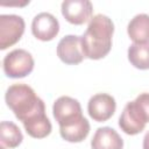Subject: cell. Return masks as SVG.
I'll list each match as a JSON object with an SVG mask.
<instances>
[{"label": "cell", "instance_id": "5bb4252c", "mask_svg": "<svg viewBox=\"0 0 149 149\" xmlns=\"http://www.w3.org/2000/svg\"><path fill=\"white\" fill-rule=\"evenodd\" d=\"M128 61L136 69H149V43H133L128 48Z\"/></svg>", "mask_w": 149, "mask_h": 149}, {"label": "cell", "instance_id": "7a4b0ae2", "mask_svg": "<svg viewBox=\"0 0 149 149\" xmlns=\"http://www.w3.org/2000/svg\"><path fill=\"white\" fill-rule=\"evenodd\" d=\"M5 99L7 106L23 125L45 115L44 101L36 95L35 91L29 85H10L6 91Z\"/></svg>", "mask_w": 149, "mask_h": 149}, {"label": "cell", "instance_id": "7c38bea8", "mask_svg": "<svg viewBox=\"0 0 149 149\" xmlns=\"http://www.w3.org/2000/svg\"><path fill=\"white\" fill-rule=\"evenodd\" d=\"M127 33L134 43H149V15H135L127 26Z\"/></svg>", "mask_w": 149, "mask_h": 149}, {"label": "cell", "instance_id": "52a82bcc", "mask_svg": "<svg viewBox=\"0 0 149 149\" xmlns=\"http://www.w3.org/2000/svg\"><path fill=\"white\" fill-rule=\"evenodd\" d=\"M93 6L88 0H65L62 2V14L72 24H83L92 19Z\"/></svg>", "mask_w": 149, "mask_h": 149}, {"label": "cell", "instance_id": "2e32d148", "mask_svg": "<svg viewBox=\"0 0 149 149\" xmlns=\"http://www.w3.org/2000/svg\"><path fill=\"white\" fill-rule=\"evenodd\" d=\"M143 149H149V132L146 134L143 139Z\"/></svg>", "mask_w": 149, "mask_h": 149}, {"label": "cell", "instance_id": "3957f363", "mask_svg": "<svg viewBox=\"0 0 149 149\" xmlns=\"http://www.w3.org/2000/svg\"><path fill=\"white\" fill-rule=\"evenodd\" d=\"M52 113L59 125V129L74 126L84 120L79 101L68 95L56 99L52 106Z\"/></svg>", "mask_w": 149, "mask_h": 149}, {"label": "cell", "instance_id": "8992f818", "mask_svg": "<svg viewBox=\"0 0 149 149\" xmlns=\"http://www.w3.org/2000/svg\"><path fill=\"white\" fill-rule=\"evenodd\" d=\"M115 108V99L107 93H97L92 95L87 104V112L97 122L107 121L114 114Z\"/></svg>", "mask_w": 149, "mask_h": 149}, {"label": "cell", "instance_id": "ba28073f", "mask_svg": "<svg viewBox=\"0 0 149 149\" xmlns=\"http://www.w3.org/2000/svg\"><path fill=\"white\" fill-rule=\"evenodd\" d=\"M33 35L40 41H51L59 31L58 20L48 12H42L37 14L31 22Z\"/></svg>", "mask_w": 149, "mask_h": 149}, {"label": "cell", "instance_id": "277c9868", "mask_svg": "<svg viewBox=\"0 0 149 149\" xmlns=\"http://www.w3.org/2000/svg\"><path fill=\"white\" fill-rule=\"evenodd\" d=\"M5 73L10 78H23L34 69V58L24 49H14L2 61Z\"/></svg>", "mask_w": 149, "mask_h": 149}, {"label": "cell", "instance_id": "30bf717a", "mask_svg": "<svg viewBox=\"0 0 149 149\" xmlns=\"http://www.w3.org/2000/svg\"><path fill=\"white\" fill-rule=\"evenodd\" d=\"M146 120L137 109L134 100L126 104L122 114L119 118V127L128 135H136L146 127Z\"/></svg>", "mask_w": 149, "mask_h": 149}, {"label": "cell", "instance_id": "4fadbf2b", "mask_svg": "<svg viewBox=\"0 0 149 149\" xmlns=\"http://www.w3.org/2000/svg\"><path fill=\"white\" fill-rule=\"evenodd\" d=\"M0 140L2 147L15 148L22 142L23 135L14 122L2 121L0 125Z\"/></svg>", "mask_w": 149, "mask_h": 149}, {"label": "cell", "instance_id": "9a60e30c", "mask_svg": "<svg viewBox=\"0 0 149 149\" xmlns=\"http://www.w3.org/2000/svg\"><path fill=\"white\" fill-rule=\"evenodd\" d=\"M134 102L137 109L140 111V113L142 114V116L144 118L146 122H149V93L144 92L139 94L134 100Z\"/></svg>", "mask_w": 149, "mask_h": 149}, {"label": "cell", "instance_id": "e0dca14e", "mask_svg": "<svg viewBox=\"0 0 149 149\" xmlns=\"http://www.w3.org/2000/svg\"><path fill=\"white\" fill-rule=\"evenodd\" d=\"M0 149H5V147H2V146H1V148H0Z\"/></svg>", "mask_w": 149, "mask_h": 149}, {"label": "cell", "instance_id": "8fae6325", "mask_svg": "<svg viewBox=\"0 0 149 149\" xmlns=\"http://www.w3.org/2000/svg\"><path fill=\"white\" fill-rule=\"evenodd\" d=\"M92 149H122L121 136L111 127H100L95 130L91 140Z\"/></svg>", "mask_w": 149, "mask_h": 149}, {"label": "cell", "instance_id": "5b68a950", "mask_svg": "<svg viewBox=\"0 0 149 149\" xmlns=\"http://www.w3.org/2000/svg\"><path fill=\"white\" fill-rule=\"evenodd\" d=\"M24 31V20L15 14L0 15V49L5 50L15 44Z\"/></svg>", "mask_w": 149, "mask_h": 149}, {"label": "cell", "instance_id": "9c48e42d", "mask_svg": "<svg viewBox=\"0 0 149 149\" xmlns=\"http://www.w3.org/2000/svg\"><path fill=\"white\" fill-rule=\"evenodd\" d=\"M57 56L65 64L76 65L81 63L84 54L81 50L80 36L66 35L57 44Z\"/></svg>", "mask_w": 149, "mask_h": 149}, {"label": "cell", "instance_id": "6da1fadb", "mask_svg": "<svg viewBox=\"0 0 149 149\" xmlns=\"http://www.w3.org/2000/svg\"><path fill=\"white\" fill-rule=\"evenodd\" d=\"M114 24L107 15H94L90 20L86 31L80 36L84 57L90 59L104 58L111 51Z\"/></svg>", "mask_w": 149, "mask_h": 149}]
</instances>
